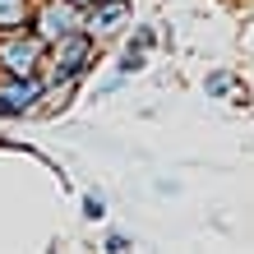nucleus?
<instances>
[{
    "label": "nucleus",
    "mask_w": 254,
    "mask_h": 254,
    "mask_svg": "<svg viewBox=\"0 0 254 254\" xmlns=\"http://www.w3.org/2000/svg\"><path fill=\"white\" fill-rule=\"evenodd\" d=\"M236 88H241V83H236L231 74H213V79H208V93H213V97H231Z\"/></svg>",
    "instance_id": "obj_7"
},
{
    "label": "nucleus",
    "mask_w": 254,
    "mask_h": 254,
    "mask_svg": "<svg viewBox=\"0 0 254 254\" xmlns=\"http://www.w3.org/2000/svg\"><path fill=\"white\" fill-rule=\"evenodd\" d=\"M121 69H125V74L143 69V47H129V51H125V61H121Z\"/></svg>",
    "instance_id": "obj_8"
},
{
    "label": "nucleus",
    "mask_w": 254,
    "mask_h": 254,
    "mask_svg": "<svg viewBox=\"0 0 254 254\" xmlns=\"http://www.w3.org/2000/svg\"><path fill=\"white\" fill-rule=\"evenodd\" d=\"M69 5H74V9H88V5H97V0H69Z\"/></svg>",
    "instance_id": "obj_11"
},
{
    "label": "nucleus",
    "mask_w": 254,
    "mask_h": 254,
    "mask_svg": "<svg viewBox=\"0 0 254 254\" xmlns=\"http://www.w3.org/2000/svg\"><path fill=\"white\" fill-rule=\"evenodd\" d=\"M83 217H93V222H97V217H107V203H102L97 194H88V199H83Z\"/></svg>",
    "instance_id": "obj_9"
},
{
    "label": "nucleus",
    "mask_w": 254,
    "mask_h": 254,
    "mask_svg": "<svg viewBox=\"0 0 254 254\" xmlns=\"http://www.w3.org/2000/svg\"><path fill=\"white\" fill-rule=\"evenodd\" d=\"M28 19H33V0H0V33L23 28Z\"/></svg>",
    "instance_id": "obj_6"
},
{
    "label": "nucleus",
    "mask_w": 254,
    "mask_h": 254,
    "mask_svg": "<svg viewBox=\"0 0 254 254\" xmlns=\"http://www.w3.org/2000/svg\"><path fill=\"white\" fill-rule=\"evenodd\" d=\"M42 65H47V42L37 33H23V28L0 33V69L5 74H37Z\"/></svg>",
    "instance_id": "obj_2"
},
{
    "label": "nucleus",
    "mask_w": 254,
    "mask_h": 254,
    "mask_svg": "<svg viewBox=\"0 0 254 254\" xmlns=\"http://www.w3.org/2000/svg\"><path fill=\"white\" fill-rule=\"evenodd\" d=\"M125 19H129L125 0H97V5L83 9V33L93 37V42H107V37H116L125 28Z\"/></svg>",
    "instance_id": "obj_5"
},
{
    "label": "nucleus",
    "mask_w": 254,
    "mask_h": 254,
    "mask_svg": "<svg viewBox=\"0 0 254 254\" xmlns=\"http://www.w3.org/2000/svg\"><path fill=\"white\" fill-rule=\"evenodd\" d=\"M47 56H51V61H47L51 65V79L56 83H74V79H83V74H88V65H93V37L79 28V33L51 42Z\"/></svg>",
    "instance_id": "obj_1"
},
{
    "label": "nucleus",
    "mask_w": 254,
    "mask_h": 254,
    "mask_svg": "<svg viewBox=\"0 0 254 254\" xmlns=\"http://www.w3.org/2000/svg\"><path fill=\"white\" fill-rule=\"evenodd\" d=\"M107 250L121 254V250H129V241H125V236H107Z\"/></svg>",
    "instance_id": "obj_10"
},
{
    "label": "nucleus",
    "mask_w": 254,
    "mask_h": 254,
    "mask_svg": "<svg viewBox=\"0 0 254 254\" xmlns=\"http://www.w3.org/2000/svg\"><path fill=\"white\" fill-rule=\"evenodd\" d=\"M47 83L37 74H5L0 69V116H23L33 111V102H42Z\"/></svg>",
    "instance_id": "obj_4"
},
{
    "label": "nucleus",
    "mask_w": 254,
    "mask_h": 254,
    "mask_svg": "<svg viewBox=\"0 0 254 254\" xmlns=\"http://www.w3.org/2000/svg\"><path fill=\"white\" fill-rule=\"evenodd\" d=\"M79 28H83V9H74L69 0H42L33 9V33L47 42V47L69 37V33H79Z\"/></svg>",
    "instance_id": "obj_3"
}]
</instances>
